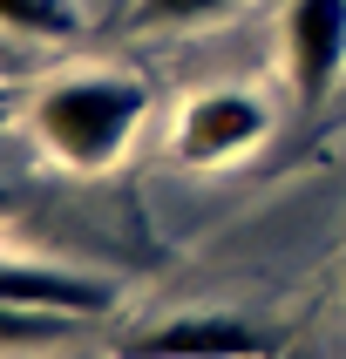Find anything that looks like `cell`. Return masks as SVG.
Returning <instances> with one entry per match:
<instances>
[{
	"label": "cell",
	"instance_id": "4",
	"mask_svg": "<svg viewBox=\"0 0 346 359\" xmlns=\"http://www.w3.org/2000/svg\"><path fill=\"white\" fill-rule=\"evenodd\" d=\"M0 305H34V312H68V319H102L116 312V285L68 271V264L0 258Z\"/></svg>",
	"mask_w": 346,
	"mask_h": 359
},
{
	"label": "cell",
	"instance_id": "3",
	"mask_svg": "<svg viewBox=\"0 0 346 359\" xmlns=\"http://www.w3.org/2000/svg\"><path fill=\"white\" fill-rule=\"evenodd\" d=\"M285 75L299 102H326L346 75V0H292L285 7Z\"/></svg>",
	"mask_w": 346,
	"mask_h": 359
},
{
	"label": "cell",
	"instance_id": "2",
	"mask_svg": "<svg viewBox=\"0 0 346 359\" xmlns=\"http://www.w3.org/2000/svg\"><path fill=\"white\" fill-rule=\"evenodd\" d=\"M265 129H272V116H265L258 95H244V88H211V95L183 102L170 149H177V163L211 170V163H231V156H244V149H258Z\"/></svg>",
	"mask_w": 346,
	"mask_h": 359
},
{
	"label": "cell",
	"instance_id": "1",
	"mask_svg": "<svg viewBox=\"0 0 346 359\" xmlns=\"http://www.w3.org/2000/svg\"><path fill=\"white\" fill-rule=\"evenodd\" d=\"M142 116H149V88L136 75H109V68L61 75L55 88L34 95V136L68 170H109L142 129Z\"/></svg>",
	"mask_w": 346,
	"mask_h": 359
},
{
	"label": "cell",
	"instance_id": "10",
	"mask_svg": "<svg viewBox=\"0 0 346 359\" xmlns=\"http://www.w3.org/2000/svg\"><path fill=\"white\" fill-rule=\"evenodd\" d=\"M0 102H7V88H0Z\"/></svg>",
	"mask_w": 346,
	"mask_h": 359
},
{
	"label": "cell",
	"instance_id": "6",
	"mask_svg": "<svg viewBox=\"0 0 346 359\" xmlns=\"http://www.w3.org/2000/svg\"><path fill=\"white\" fill-rule=\"evenodd\" d=\"M81 319L68 312H34V305H0V359H20V353H48L75 332Z\"/></svg>",
	"mask_w": 346,
	"mask_h": 359
},
{
	"label": "cell",
	"instance_id": "9",
	"mask_svg": "<svg viewBox=\"0 0 346 359\" xmlns=\"http://www.w3.org/2000/svg\"><path fill=\"white\" fill-rule=\"evenodd\" d=\"M0 217H7V190H0Z\"/></svg>",
	"mask_w": 346,
	"mask_h": 359
},
{
	"label": "cell",
	"instance_id": "8",
	"mask_svg": "<svg viewBox=\"0 0 346 359\" xmlns=\"http://www.w3.org/2000/svg\"><path fill=\"white\" fill-rule=\"evenodd\" d=\"M224 7H238V0H136V27H190Z\"/></svg>",
	"mask_w": 346,
	"mask_h": 359
},
{
	"label": "cell",
	"instance_id": "7",
	"mask_svg": "<svg viewBox=\"0 0 346 359\" xmlns=\"http://www.w3.org/2000/svg\"><path fill=\"white\" fill-rule=\"evenodd\" d=\"M0 27L34 34V41H68L81 27V14L75 0H0Z\"/></svg>",
	"mask_w": 346,
	"mask_h": 359
},
{
	"label": "cell",
	"instance_id": "5",
	"mask_svg": "<svg viewBox=\"0 0 346 359\" xmlns=\"http://www.w3.org/2000/svg\"><path fill=\"white\" fill-rule=\"evenodd\" d=\"M122 359H265V332L231 312H197V319H170L129 339Z\"/></svg>",
	"mask_w": 346,
	"mask_h": 359
}]
</instances>
